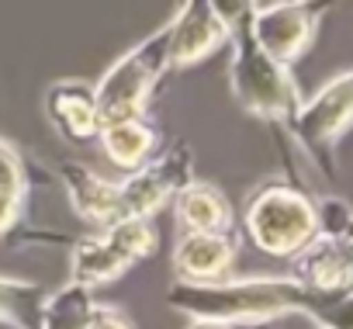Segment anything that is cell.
Listing matches in <instances>:
<instances>
[{
  "label": "cell",
  "instance_id": "obj_18",
  "mask_svg": "<svg viewBox=\"0 0 353 329\" xmlns=\"http://www.w3.org/2000/svg\"><path fill=\"white\" fill-rule=\"evenodd\" d=\"M0 188H8L14 195H25V163L18 156L14 146H8L4 139H0Z\"/></svg>",
  "mask_w": 353,
  "mask_h": 329
},
{
  "label": "cell",
  "instance_id": "obj_10",
  "mask_svg": "<svg viewBox=\"0 0 353 329\" xmlns=\"http://www.w3.org/2000/svg\"><path fill=\"white\" fill-rule=\"evenodd\" d=\"M222 42H229V32L208 0H184V8L170 21V66H194Z\"/></svg>",
  "mask_w": 353,
  "mask_h": 329
},
{
  "label": "cell",
  "instance_id": "obj_22",
  "mask_svg": "<svg viewBox=\"0 0 353 329\" xmlns=\"http://www.w3.org/2000/svg\"><path fill=\"white\" fill-rule=\"evenodd\" d=\"M263 326V322H256ZM188 329H246V322H222V319H191Z\"/></svg>",
  "mask_w": 353,
  "mask_h": 329
},
{
  "label": "cell",
  "instance_id": "obj_1",
  "mask_svg": "<svg viewBox=\"0 0 353 329\" xmlns=\"http://www.w3.org/2000/svg\"><path fill=\"white\" fill-rule=\"evenodd\" d=\"M346 298V295H322L305 288L301 281L288 277H219L205 284L176 281L166 291V301L173 308L188 312L191 319H222V322H270L284 315H305L322 329H332L325 319V301Z\"/></svg>",
  "mask_w": 353,
  "mask_h": 329
},
{
  "label": "cell",
  "instance_id": "obj_20",
  "mask_svg": "<svg viewBox=\"0 0 353 329\" xmlns=\"http://www.w3.org/2000/svg\"><path fill=\"white\" fill-rule=\"evenodd\" d=\"M87 329H135V319L125 308H118V305H97V301H90Z\"/></svg>",
  "mask_w": 353,
  "mask_h": 329
},
{
  "label": "cell",
  "instance_id": "obj_17",
  "mask_svg": "<svg viewBox=\"0 0 353 329\" xmlns=\"http://www.w3.org/2000/svg\"><path fill=\"white\" fill-rule=\"evenodd\" d=\"M46 284L25 277H0V319L14 326H39V308L46 301Z\"/></svg>",
  "mask_w": 353,
  "mask_h": 329
},
{
  "label": "cell",
  "instance_id": "obj_8",
  "mask_svg": "<svg viewBox=\"0 0 353 329\" xmlns=\"http://www.w3.org/2000/svg\"><path fill=\"white\" fill-rule=\"evenodd\" d=\"M319 8L312 0H274V4L253 8L250 35L253 42L277 63L291 66L315 39Z\"/></svg>",
  "mask_w": 353,
  "mask_h": 329
},
{
  "label": "cell",
  "instance_id": "obj_21",
  "mask_svg": "<svg viewBox=\"0 0 353 329\" xmlns=\"http://www.w3.org/2000/svg\"><path fill=\"white\" fill-rule=\"evenodd\" d=\"M21 205H25V195H14V191H8V188H0V236L11 232V229L18 226Z\"/></svg>",
  "mask_w": 353,
  "mask_h": 329
},
{
  "label": "cell",
  "instance_id": "obj_9",
  "mask_svg": "<svg viewBox=\"0 0 353 329\" xmlns=\"http://www.w3.org/2000/svg\"><path fill=\"white\" fill-rule=\"evenodd\" d=\"M291 277L322 295H350V232H315L298 253H291Z\"/></svg>",
  "mask_w": 353,
  "mask_h": 329
},
{
  "label": "cell",
  "instance_id": "obj_12",
  "mask_svg": "<svg viewBox=\"0 0 353 329\" xmlns=\"http://www.w3.org/2000/svg\"><path fill=\"white\" fill-rule=\"evenodd\" d=\"M46 111H49V121L73 142L97 139V132H101L97 97H94L90 83H77V80L52 83L46 94Z\"/></svg>",
  "mask_w": 353,
  "mask_h": 329
},
{
  "label": "cell",
  "instance_id": "obj_5",
  "mask_svg": "<svg viewBox=\"0 0 353 329\" xmlns=\"http://www.w3.org/2000/svg\"><path fill=\"white\" fill-rule=\"evenodd\" d=\"M156 246V229L149 219H118L104 226V232L73 243V284L97 288L118 281L139 260H145Z\"/></svg>",
  "mask_w": 353,
  "mask_h": 329
},
{
  "label": "cell",
  "instance_id": "obj_15",
  "mask_svg": "<svg viewBox=\"0 0 353 329\" xmlns=\"http://www.w3.org/2000/svg\"><path fill=\"white\" fill-rule=\"evenodd\" d=\"M97 139H101L108 159L114 163V167H121V170H135L142 159H149L152 142H156L152 128H149L142 118H118V121H108V125H101Z\"/></svg>",
  "mask_w": 353,
  "mask_h": 329
},
{
  "label": "cell",
  "instance_id": "obj_13",
  "mask_svg": "<svg viewBox=\"0 0 353 329\" xmlns=\"http://www.w3.org/2000/svg\"><path fill=\"white\" fill-rule=\"evenodd\" d=\"M59 181H63L70 205L80 219L97 222V226H111L121 219L118 215V184H108L90 167H83V163H63Z\"/></svg>",
  "mask_w": 353,
  "mask_h": 329
},
{
  "label": "cell",
  "instance_id": "obj_7",
  "mask_svg": "<svg viewBox=\"0 0 353 329\" xmlns=\"http://www.w3.org/2000/svg\"><path fill=\"white\" fill-rule=\"evenodd\" d=\"M350 111H353V80L350 73H339L336 80H325L308 101H301L291 111L288 125L308 156L329 163V146L350 128Z\"/></svg>",
  "mask_w": 353,
  "mask_h": 329
},
{
  "label": "cell",
  "instance_id": "obj_3",
  "mask_svg": "<svg viewBox=\"0 0 353 329\" xmlns=\"http://www.w3.org/2000/svg\"><path fill=\"white\" fill-rule=\"evenodd\" d=\"M166 66H170V21L149 39H142L135 49H128L94 83L101 125L118 121V118H139L149 94L156 90V80L166 73Z\"/></svg>",
  "mask_w": 353,
  "mask_h": 329
},
{
  "label": "cell",
  "instance_id": "obj_2",
  "mask_svg": "<svg viewBox=\"0 0 353 329\" xmlns=\"http://www.w3.org/2000/svg\"><path fill=\"white\" fill-rule=\"evenodd\" d=\"M232 39V63L229 80L232 94L243 104V111L267 118V121H288L291 111L301 104V94L294 87V77L284 63L270 59L250 35V25L229 32Z\"/></svg>",
  "mask_w": 353,
  "mask_h": 329
},
{
  "label": "cell",
  "instance_id": "obj_16",
  "mask_svg": "<svg viewBox=\"0 0 353 329\" xmlns=\"http://www.w3.org/2000/svg\"><path fill=\"white\" fill-rule=\"evenodd\" d=\"M90 288L66 284L56 295H46L39 308V326L35 329H87V312H90Z\"/></svg>",
  "mask_w": 353,
  "mask_h": 329
},
{
  "label": "cell",
  "instance_id": "obj_19",
  "mask_svg": "<svg viewBox=\"0 0 353 329\" xmlns=\"http://www.w3.org/2000/svg\"><path fill=\"white\" fill-rule=\"evenodd\" d=\"M208 8L225 25V32H236V28L250 25V14H253L256 4H253V0H208Z\"/></svg>",
  "mask_w": 353,
  "mask_h": 329
},
{
  "label": "cell",
  "instance_id": "obj_14",
  "mask_svg": "<svg viewBox=\"0 0 353 329\" xmlns=\"http://www.w3.org/2000/svg\"><path fill=\"white\" fill-rule=\"evenodd\" d=\"M173 212L184 232H229L232 205L229 198L205 181H188L173 195Z\"/></svg>",
  "mask_w": 353,
  "mask_h": 329
},
{
  "label": "cell",
  "instance_id": "obj_4",
  "mask_svg": "<svg viewBox=\"0 0 353 329\" xmlns=\"http://www.w3.org/2000/svg\"><path fill=\"white\" fill-rule=\"evenodd\" d=\"M315 232V201L298 188L267 184L246 205V236L270 257L298 253Z\"/></svg>",
  "mask_w": 353,
  "mask_h": 329
},
{
  "label": "cell",
  "instance_id": "obj_6",
  "mask_svg": "<svg viewBox=\"0 0 353 329\" xmlns=\"http://www.w3.org/2000/svg\"><path fill=\"white\" fill-rule=\"evenodd\" d=\"M194 174V156L184 142H173L166 152L142 159L128 181L118 184V215L121 219H149Z\"/></svg>",
  "mask_w": 353,
  "mask_h": 329
},
{
  "label": "cell",
  "instance_id": "obj_11",
  "mask_svg": "<svg viewBox=\"0 0 353 329\" xmlns=\"http://www.w3.org/2000/svg\"><path fill=\"white\" fill-rule=\"evenodd\" d=\"M236 263V243L229 232H184L173 246V274L176 281H219L229 277Z\"/></svg>",
  "mask_w": 353,
  "mask_h": 329
}]
</instances>
